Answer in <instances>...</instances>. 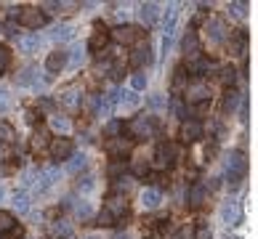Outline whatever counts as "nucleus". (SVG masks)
<instances>
[{
	"label": "nucleus",
	"instance_id": "1",
	"mask_svg": "<svg viewBox=\"0 0 258 239\" xmlns=\"http://www.w3.org/2000/svg\"><path fill=\"white\" fill-rule=\"evenodd\" d=\"M245 173H247V160H245V154H242V151H232V154H229V160H226V178H229V184L237 186V184L245 178Z\"/></svg>",
	"mask_w": 258,
	"mask_h": 239
},
{
	"label": "nucleus",
	"instance_id": "2",
	"mask_svg": "<svg viewBox=\"0 0 258 239\" xmlns=\"http://www.w3.org/2000/svg\"><path fill=\"white\" fill-rule=\"evenodd\" d=\"M128 130H131V136H136V138H147L155 133V117H147V114H139V117H133L128 122Z\"/></svg>",
	"mask_w": 258,
	"mask_h": 239
},
{
	"label": "nucleus",
	"instance_id": "3",
	"mask_svg": "<svg viewBox=\"0 0 258 239\" xmlns=\"http://www.w3.org/2000/svg\"><path fill=\"white\" fill-rule=\"evenodd\" d=\"M112 40H117L122 45H131V43H136L141 40V30L139 27H131V24H120V27H114V30L109 32Z\"/></svg>",
	"mask_w": 258,
	"mask_h": 239
},
{
	"label": "nucleus",
	"instance_id": "4",
	"mask_svg": "<svg viewBox=\"0 0 258 239\" xmlns=\"http://www.w3.org/2000/svg\"><path fill=\"white\" fill-rule=\"evenodd\" d=\"M48 151H51V157H53L56 162L70 160V157H72V138H67V136L51 138V143H48Z\"/></svg>",
	"mask_w": 258,
	"mask_h": 239
},
{
	"label": "nucleus",
	"instance_id": "5",
	"mask_svg": "<svg viewBox=\"0 0 258 239\" xmlns=\"http://www.w3.org/2000/svg\"><path fill=\"white\" fill-rule=\"evenodd\" d=\"M131 64L133 66H144V64H152V48H149V40H136L133 45V53H131Z\"/></svg>",
	"mask_w": 258,
	"mask_h": 239
},
{
	"label": "nucleus",
	"instance_id": "6",
	"mask_svg": "<svg viewBox=\"0 0 258 239\" xmlns=\"http://www.w3.org/2000/svg\"><path fill=\"white\" fill-rule=\"evenodd\" d=\"M181 48H184V56H186V61L192 64L195 59H200V37L195 30H189L184 35V43H181Z\"/></svg>",
	"mask_w": 258,
	"mask_h": 239
},
{
	"label": "nucleus",
	"instance_id": "7",
	"mask_svg": "<svg viewBox=\"0 0 258 239\" xmlns=\"http://www.w3.org/2000/svg\"><path fill=\"white\" fill-rule=\"evenodd\" d=\"M19 22H22L27 30H40L45 24V14H40L37 8H24L22 16H19Z\"/></svg>",
	"mask_w": 258,
	"mask_h": 239
},
{
	"label": "nucleus",
	"instance_id": "8",
	"mask_svg": "<svg viewBox=\"0 0 258 239\" xmlns=\"http://www.w3.org/2000/svg\"><path fill=\"white\" fill-rule=\"evenodd\" d=\"M181 138H184V143H195L203 138V122L200 120H186L184 125H181Z\"/></svg>",
	"mask_w": 258,
	"mask_h": 239
},
{
	"label": "nucleus",
	"instance_id": "9",
	"mask_svg": "<svg viewBox=\"0 0 258 239\" xmlns=\"http://www.w3.org/2000/svg\"><path fill=\"white\" fill-rule=\"evenodd\" d=\"M221 218H224V223L226 226H237L242 221V207L240 202H226L224 210H221Z\"/></svg>",
	"mask_w": 258,
	"mask_h": 239
},
{
	"label": "nucleus",
	"instance_id": "10",
	"mask_svg": "<svg viewBox=\"0 0 258 239\" xmlns=\"http://www.w3.org/2000/svg\"><path fill=\"white\" fill-rule=\"evenodd\" d=\"M107 40H109V32L104 30L101 22H96V24H93V35H91V40H88V48H93V51H101V48L107 45Z\"/></svg>",
	"mask_w": 258,
	"mask_h": 239
},
{
	"label": "nucleus",
	"instance_id": "11",
	"mask_svg": "<svg viewBox=\"0 0 258 239\" xmlns=\"http://www.w3.org/2000/svg\"><path fill=\"white\" fill-rule=\"evenodd\" d=\"M64 66H67V53H64V51L48 53V59H45V69H48L51 74H59Z\"/></svg>",
	"mask_w": 258,
	"mask_h": 239
},
{
	"label": "nucleus",
	"instance_id": "12",
	"mask_svg": "<svg viewBox=\"0 0 258 239\" xmlns=\"http://www.w3.org/2000/svg\"><path fill=\"white\" fill-rule=\"evenodd\" d=\"M107 213H112V215H122L128 210V199L122 197V194H109V199H107Z\"/></svg>",
	"mask_w": 258,
	"mask_h": 239
},
{
	"label": "nucleus",
	"instance_id": "13",
	"mask_svg": "<svg viewBox=\"0 0 258 239\" xmlns=\"http://www.w3.org/2000/svg\"><path fill=\"white\" fill-rule=\"evenodd\" d=\"M160 199H162V194H160L157 186H149V189L141 191V205H144V210H155L160 205Z\"/></svg>",
	"mask_w": 258,
	"mask_h": 239
},
{
	"label": "nucleus",
	"instance_id": "14",
	"mask_svg": "<svg viewBox=\"0 0 258 239\" xmlns=\"http://www.w3.org/2000/svg\"><path fill=\"white\" fill-rule=\"evenodd\" d=\"M107 149H109V154H114V157H125L128 151H131V141L128 138H109V143H107Z\"/></svg>",
	"mask_w": 258,
	"mask_h": 239
},
{
	"label": "nucleus",
	"instance_id": "15",
	"mask_svg": "<svg viewBox=\"0 0 258 239\" xmlns=\"http://www.w3.org/2000/svg\"><path fill=\"white\" fill-rule=\"evenodd\" d=\"M242 99H245V96H242L240 91L229 88V91H226V96H224V112H226V114H232V112L242 104Z\"/></svg>",
	"mask_w": 258,
	"mask_h": 239
},
{
	"label": "nucleus",
	"instance_id": "16",
	"mask_svg": "<svg viewBox=\"0 0 258 239\" xmlns=\"http://www.w3.org/2000/svg\"><path fill=\"white\" fill-rule=\"evenodd\" d=\"M48 234H51V239H70L72 236V228H70V223H67V221H56V223L48 226Z\"/></svg>",
	"mask_w": 258,
	"mask_h": 239
},
{
	"label": "nucleus",
	"instance_id": "17",
	"mask_svg": "<svg viewBox=\"0 0 258 239\" xmlns=\"http://www.w3.org/2000/svg\"><path fill=\"white\" fill-rule=\"evenodd\" d=\"M157 14H160L157 3H144V6H141V22H144L147 27H152L157 22Z\"/></svg>",
	"mask_w": 258,
	"mask_h": 239
},
{
	"label": "nucleus",
	"instance_id": "18",
	"mask_svg": "<svg viewBox=\"0 0 258 239\" xmlns=\"http://www.w3.org/2000/svg\"><path fill=\"white\" fill-rule=\"evenodd\" d=\"M205 197H208V186H205V184H195L192 191H189V205L200 207V205L205 202Z\"/></svg>",
	"mask_w": 258,
	"mask_h": 239
},
{
	"label": "nucleus",
	"instance_id": "19",
	"mask_svg": "<svg viewBox=\"0 0 258 239\" xmlns=\"http://www.w3.org/2000/svg\"><path fill=\"white\" fill-rule=\"evenodd\" d=\"M51 136H48V130L45 128H35V133H32V151H40V149H45L48 146V141Z\"/></svg>",
	"mask_w": 258,
	"mask_h": 239
},
{
	"label": "nucleus",
	"instance_id": "20",
	"mask_svg": "<svg viewBox=\"0 0 258 239\" xmlns=\"http://www.w3.org/2000/svg\"><path fill=\"white\" fill-rule=\"evenodd\" d=\"M208 37H210V43H221L224 40V24L218 22V19H210L208 22Z\"/></svg>",
	"mask_w": 258,
	"mask_h": 239
},
{
	"label": "nucleus",
	"instance_id": "21",
	"mask_svg": "<svg viewBox=\"0 0 258 239\" xmlns=\"http://www.w3.org/2000/svg\"><path fill=\"white\" fill-rule=\"evenodd\" d=\"M117 101H120V107H125V109L139 107V96H136V91H122V93H117Z\"/></svg>",
	"mask_w": 258,
	"mask_h": 239
},
{
	"label": "nucleus",
	"instance_id": "22",
	"mask_svg": "<svg viewBox=\"0 0 258 239\" xmlns=\"http://www.w3.org/2000/svg\"><path fill=\"white\" fill-rule=\"evenodd\" d=\"M208 69H210V61H208V59H203V56L189 64V74H197V77H200V74H205Z\"/></svg>",
	"mask_w": 258,
	"mask_h": 239
},
{
	"label": "nucleus",
	"instance_id": "23",
	"mask_svg": "<svg viewBox=\"0 0 258 239\" xmlns=\"http://www.w3.org/2000/svg\"><path fill=\"white\" fill-rule=\"evenodd\" d=\"M173 93H181V91H186V69L184 66H178L176 69V77H173V88H170Z\"/></svg>",
	"mask_w": 258,
	"mask_h": 239
},
{
	"label": "nucleus",
	"instance_id": "24",
	"mask_svg": "<svg viewBox=\"0 0 258 239\" xmlns=\"http://www.w3.org/2000/svg\"><path fill=\"white\" fill-rule=\"evenodd\" d=\"M168 165H170V162H168L165 143H160V146H157V151H155V168H157V170H165Z\"/></svg>",
	"mask_w": 258,
	"mask_h": 239
},
{
	"label": "nucleus",
	"instance_id": "25",
	"mask_svg": "<svg viewBox=\"0 0 258 239\" xmlns=\"http://www.w3.org/2000/svg\"><path fill=\"white\" fill-rule=\"evenodd\" d=\"M78 85H70V88H67L64 93H61V101L67 104V107H78Z\"/></svg>",
	"mask_w": 258,
	"mask_h": 239
},
{
	"label": "nucleus",
	"instance_id": "26",
	"mask_svg": "<svg viewBox=\"0 0 258 239\" xmlns=\"http://www.w3.org/2000/svg\"><path fill=\"white\" fill-rule=\"evenodd\" d=\"M85 154H72L70 157V162H67V170H70V173H78V170H83L85 168Z\"/></svg>",
	"mask_w": 258,
	"mask_h": 239
},
{
	"label": "nucleus",
	"instance_id": "27",
	"mask_svg": "<svg viewBox=\"0 0 258 239\" xmlns=\"http://www.w3.org/2000/svg\"><path fill=\"white\" fill-rule=\"evenodd\" d=\"M14 226H16V221H14V215H11V213H6V210H0V234L11 231Z\"/></svg>",
	"mask_w": 258,
	"mask_h": 239
},
{
	"label": "nucleus",
	"instance_id": "28",
	"mask_svg": "<svg viewBox=\"0 0 258 239\" xmlns=\"http://www.w3.org/2000/svg\"><path fill=\"white\" fill-rule=\"evenodd\" d=\"M122 173H125V160H114L112 165L107 168V176L109 178H120Z\"/></svg>",
	"mask_w": 258,
	"mask_h": 239
},
{
	"label": "nucleus",
	"instance_id": "29",
	"mask_svg": "<svg viewBox=\"0 0 258 239\" xmlns=\"http://www.w3.org/2000/svg\"><path fill=\"white\" fill-rule=\"evenodd\" d=\"M147 88V74L144 72H136L131 77V91H144Z\"/></svg>",
	"mask_w": 258,
	"mask_h": 239
},
{
	"label": "nucleus",
	"instance_id": "30",
	"mask_svg": "<svg viewBox=\"0 0 258 239\" xmlns=\"http://www.w3.org/2000/svg\"><path fill=\"white\" fill-rule=\"evenodd\" d=\"M218 80H221L224 85H234V80H237L234 66H224V69H221V77H218Z\"/></svg>",
	"mask_w": 258,
	"mask_h": 239
},
{
	"label": "nucleus",
	"instance_id": "31",
	"mask_svg": "<svg viewBox=\"0 0 258 239\" xmlns=\"http://www.w3.org/2000/svg\"><path fill=\"white\" fill-rule=\"evenodd\" d=\"M96 221H99V226H101V228H112L114 223H117V221H114V215H112V213H107V210H101Z\"/></svg>",
	"mask_w": 258,
	"mask_h": 239
},
{
	"label": "nucleus",
	"instance_id": "32",
	"mask_svg": "<svg viewBox=\"0 0 258 239\" xmlns=\"http://www.w3.org/2000/svg\"><path fill=\"white\" fill-rule=\"evenodd\" d=\"M8 66H11V51L8 45H0V72H6Z\"/></svg>",
	"mask_w": 258,
	"mask_h": 239
},
{
	"label": "nucleus",
	"instance_id": "33",
	"mask_svg": "<svg viewBox=\"0 0 258 239\" xmlns=\"http://www.w3.org/2000/svg\"><path fill=\"white\" fill-rule=\"evenodd\" d=\"M14 207L19 210V213H27V207H30V199H27L24 191H22V194L16 191V197H14Z\"/></svg>",
	"mask_w": 258,
	"mask_h": 239
},
{
	"label": "nucleus",
	"instance_id": "34",
	"mask_svg": "<svg viewBox=\"0 0 258 239\" xmlns=\"http://www.w3.org/2000/svg\"><path fill=\"white\" fill-rule=\"evenodd\" d=\"M120 130H122V122L120 120H112L107 128H104V133H107V138H117L120 136Z\"/></svg>",
	"mask_w": 258,
	"mask_h": 239
},
{
	"label": "nucleus",
	"instance_id": "35",
	"mask_svg": "<svg viewBox=\"0 0 258 239\" xmlns=\"http://www.w3.org/2000/svg\"><path fill=\"white\" fill-rule=\"evenodd\" d=\"M147 170H149L147 162H141V160H133V162H131V173H133V176L141 178V176H147Z\"/></svg>",
	"mask_w": 258,
	"mask_h": 239
},
{
	"label": "nucleus",
	"instance_id": "36",
	"mask_svg": "<svg viewBox=\"0 0 258 239\" xmlns=\"http://www.w3.org/2000/svg\"><path fill=\"white\" fill-rule=\"evenodd\" d=\"M19 45H22V51H24V53H32L35 48L40 45V37H24V40L19 43Z\"/></svg>",
	"mask_w": 258,
	"mask_h": 239
},
{
	"label": "nucleus",
	"instance_id": "37",
	"mask_svg": "<svg viewBox=\"0 0 258 239\" xmlns=\"http://www.w3.org/2000/svg\"><path fill=\"white\" fill-rule=\"evenodd\" d=\"M70 35H72V27L70 24H61V27H56V30H53L56 40H70Z\"/></svg>",
	"mask_w": 258,
	"mask_h": 239
},
{
	"label": "nucleus",
	"instance_id": "38",
	"mask_svg": "<svg viewBox=\"0 0 258 239\" xmlns=\"http://www.w3.org/2000/svg\"><path fill=\"white\" fill-rule=\"evenodd\" d=\"M53 130L67 133V130H70V120H67V117H53Z\"/></svg>",
	"mask_w": 258,
	"mask_h": 239
},
{
	"label": "nucleus",
	"instance_id": "39",
	"mask_svg": "<svg viewBox=\"0 0 258 239\" xmlns=\"http://www.w3.org/2000/svg\"><path fill=\"white\" fill-rule=\"evenodd\" d=\"M208 109H210V101H200V104H195V114H197V117H205Z\"/></svg>",
	"mask_w": 258,
	"mask_h": 239
},
{
	"label": "nucleus",
	"instance_id": "40",
	"mask_svg": "<svg viewBox=\"0 0 258 239\" xmlns=\"http://www.w3.org/2000/svg\"><path fill=\"white\" fill-rule=\"evenodd\" d=\"M75 213H78L80 218H88V215H91V207H88V202H80V205H75Z\"/></svg>",
	"mask_w": 258,
	"mask_h": 239
},
{
	"label": "nucleus",
	"instance_id": "41",
	"mask_svg": "<svg viewBox=\"0 0 258 239\" xmlns=\"http://www.w3.org/2000/svg\"><path fill=\"white\" fill-rule=\"evenodd\" d=\"M152 107H155V109H162V107H165V93H157V96H152Z\"/></svg>",
	"mask_w": 258,
	"mask_h": 239
},
{
	"label": "nucleus",
	"instance_id": "42",
	"mask_svg": "<svg viewBox=\"0 0 258 239\" xmlns=\"http://www.w3.org/2000/svg\"><path fill=\"white\" fill-rule=\"evenodd\" d=\"M173 114H176V117H184V104H181V101H173Z\"/></svg>",
	"mask_w": 258,
	"mask_h": 239
},
{
	"label": "nucleus",
	"instance_id": "43",
	"mask_svg": "<svg viewBox=\"0 0 258 239\" xmlns=\"http://www.w3.org/2000/svg\"><path fill=\"white\" fill-rule=\"evenodd\" d=\"M197 239H210V228L208 226H200L197 228Z\"/></svg>",
	"mask_w": 258,
	"mask_h": 239
},
{
	"label": "nucleus",
	"instance_id": "44",
	"mask_svg": "<svg viewBox=\"0 0 258 239\" xmlns=\"http://www.w3.org/2000/svg\"><path fill=\"white\" fill-rule=\"evenodd\" d=\"M229 8H234V14H237V16H242V14H245V8H247V3H234V6H229Z\"/></svg>",
	"mask_w": 258,
	"mask_h": 239
},
{
	"label": "nucleus",
	"instance_id": "45",
	"mask_svg": "<svg viewBox=\"0 0 258 239\" xmlns=\"http://www.w3.org/2000/svg\"><path fill=\"white\" fill-rule=\"evenodd\" d=\"M22 234H24L22 228H16V226H14V228H11V236H6V239H22Z\"/></svg>",
	"mask_w": 258,
	"mask_h": 239
},
{
	"label": "nucleus",
	"instance_id": "46",
	"mask_svg": "<svg viewBox=\"0 0 258 239\" xmlns=\"http://www.w3.org/2000/svg\"><path fill=\"white\" fill-rule=\"evenodd\" d=\"M91 186H93V181H91V178H85V181L80 178V191H83V189H85V191H88Z\"/></svg>",
	"mask_w": 258,
	"mask_h": 239
},
{
	"label": "nucleus",
	"instance_id": "47",
	"mask_svg": "<svg viewBox=\"0 0 258 239\" xmlns=\"http://www.w3.org/2000/svg\"><path fill=\"white\" fill-rule=\"evenodd\" d=\"M6 96H8L6 91H0V109H6V107H8V99H6Z\"/></svg>",
	"mask_w": 258,
	"mask_h": 239
},
{
	"label": "nucleus",
	"instance_id": "48",
	"mask_svg": "<svg viewBox=\"0 0 258 239\" xmlns=\"http://www.w3.org/2000/svg\"><path fill=\"white\" fill-rule=\"evenodd\" d=\"M114 239H128V234H117V236H114Z\"/></svg>",
	"mask_w": 258,
	"mask_h": 239
},
{
	"label": "nucleus",
	"instance_id": "49",
	"mask_svg": "<svg viewBox=\"0 0 258 239\" xmlns=\"http://www.w3.org/2000/svg\"><path fill=\"white\" fill-rule=\"evenodd\" d=\"M3 194H6V189H3V186H0V199H3Z\"/></svg>",
	"mask_w": 258,
	"mask_h": 239
},
{
	"label": "nucleus",
	"instance_id": "50",
	"mask_svg": "<svg viewBox=\"0 0 258 239\" xmlns=\"http://www.w3.org/2000/svg\"><path fill=\"white\" fill-rule=\"evenodd\" d=\"M85 239H96V236H85Z\"/></svg>",
	"mask_w": 258,
	"mask_h": 239
}]
</instances>
